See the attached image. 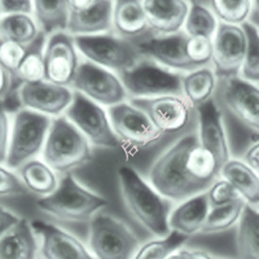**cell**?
Masks as SVG:
<instances>
[{
	"label": "cell",
	"instance_id": "6da1fadb",
	"mask_svg": "<svg viewBox=\"0 0 259 259\" xmlns=\"http://www.w3.org/2000/svg\"><path fill=\"white\" fill-rule=\"evenodd\" d=\"M219 177V162L198 143L196 133H191L154 159L148 182L170 202H182L206 191Z\"/></svg>",
	"mask_w": 259,
	"mask_h": 259
},
{
	"label": "cell",
	"instance_id": "7a4b0ae2",
	"mask_svg": "<svg viewBox=\"0 0 259 259\" xmlns=\"http://www.w3.org/2000/svg\"><path fill=\"white\" fill-rule=\"evenodd\" d=\"M117 178L122 200L130 215L153 237L167 235L170 232V201L130 166L118 168Z\"/></svg>",
	"mask_w": 259,
	"mask_h": 259
},
{
	"label": "cell",
	"instance_id": "3957f363",
	"mask_svg": "<svg viewBox=\"0 0 259 259\" xmlns=\"http://www.w3.org/2000/svg\"><path fill=\"white\" fill-rule=\"evenodd\" d=\"M108 206V201L84 187L71 174H65L52 193L40 197L36 207L52 218L71 223L90 222Z\"/></svg>",
	"mask_w": 259,
	"mask_h": 259
},
{
	"label": "cell",
	"instance_id": "277c9868",
	"mask_svg": "<svg viewBox=\"0 0 259 259\" xmlns=\"http://www.w3.org/2000/svg\"><path fill=\"white\" fill-rule=\"evenodd\" d=\"M92 158V145L64 114L52 118L41 159L57 174H70Z\"/></svg>",
	"mask_w": 259,
	"mask_h": 259
},
{
	"label": "cell",
	"instance_id": "5b68a950",
	"mask_svg": "<svg viewBox=\"0 0 259 259\" xmlns=\"http://www.w3.org/2000/svg\"><path fill=\"white\" fill-rule=\"evenodd\" d=\"M52 118L21 108L11 117L6 165L17 170L27 161L38 158L45 147Z\"/></svg>",
	"mask_w": 259,
	"mask_h": 259
},
{
	"label": "cell",
	"instance_id": "8992f818",
	"mask_svg": "<svg viewBox=\"0 0 259 259\" xmlns=\"http://www.w3.org/2000/svg\"><path fill=\"white\" fill-rule=\"evenodd\" d=\"M140 240L114 215L99 211L89 222V249L96 259H133Z\"/></svg>",
	"mask_w": 259,
	"mask_h": 259
},
{
	"label": "cell",
	"instance_id": "52a82bcc",
	"mask_svg": "<svg viewBox=\"0 0 259 259\" xmlns=\"http://www.w3.org/2000/svg\"><path fill=\"white\" fill-rule=\"evenodd\" d=\"M127 97L148 99L163 95H182L183 73L171 70L148 59H140L118 74Z\"/></svg>",
	"mask_w": 259,
	"mask_h": 259
},
{
	"label": "cell",
	"instance_id": "ba28073f",
	"mask_svg": "<svg viewBox=\"0 0 259 259\" xmlns=\"http://www.w3.org/2000/svg\"><path fill=\"white\" fill-rule=\"evenodd\" d=\"M80 56L89 62L119 74L130 69L142 59L133 40L117 34L74 36Z\"/></svg>",
	"mask_w": 259,
	"mask_h": 259
},
{
	"label": "cell",
	"instance_id": "9c48e42d",
	"mask_svg": "<svg viewBox=\"0 0 259 259\" xmlns=\"http://www.w3.org/2000/svg\"><path fill=\"white\" fill-rule=\"evenodd\" d=\"M64 115L94 147L115 149L121 144L113 131L109 113L83 95L74 92L73 101Z\"/></svg>",
	"mask_w": 259,
	"mask_h": 259
},
{
	"label": "cell",
	"instance_id": "30bf717a",
	"mask_svg": "<svg viewBox=\"0 0 259 259\" xmlns=\"http://www.w3.org/2000/svg\"><path fill=\"white\" fill-rule=\"evenodd\" d=\"M223 112L259 134V84L242 79L240 75L219 79L215 95Z\"/></svg>",
	"mask_w": 259,
	"mask_h": 259
},
{
	"label": "cell",
	"instance_id": "8fae6325",
	"mask_svg": "<svg viewBox=\"0 0 259 259\" xmlns=\"http://www.w3.org/2000/svg\"><path fill=\"white\" fill-rule=\"evenodd\" d=\"M70 87L74 92L108 108L127 99L123 83L117 73L89 61L80 62Z\"/></svg>",
	"mask_w": 259,
	"mask_h": 259
},
{
	"label": "cell",
	"instance_id": "7c38bea8",
	"mask_svg": "<svg viewBox=\"0 0 259 259\" xmlns=\"http://www.w3.org/2000/svg\"><path fill=\"white\" fill-rule=\"evenodd\" d=\"M131 103L148 115L162 136L178 134L186 130L196 115L193 106L182 95L131 99Z\"/></svg>",
	"mask_w": 259,
	"mask_h": 259
},
{
	"label": "cell",
	"instance_id": "4fadbf2b",
	"mask_svg": "<svg viewBox=\"0 0 259 259\" xmlns=\"http://www.w3.org/2000/svg\"><path fill=\"white\" fill-rule=\"evenodd\" d=\"M110 123L118 140L135 148H149L161 140L148 115L131 101H122L110 106Z\"/></svg>",
	"mask_w": 259,
	"mask_h": 259
},
{
	"label": "cell",
	"instance_id": "5bb4252c",
	"mask_svg": "<svg viewBox=\"0 0 259 259\" xmlns=\"http://www.w3.org/2000/svg\"><path fill=\"white\" fill-rule=\"evenodd\" d=\"M45 79L70 87L79 66V52L74 36L66 31L53 32L46 39Z\"/></svg>",
	"mask_w": 259,
	"mask_h": 259
},
{
	"label": "cell",
	"instance_id": "9a60e30c",
	"mask_svg": "<svg viewBox=\"0 0 259 259\" xmlns=\"http://www.w3.org/2000/svg\"><path fill=\"white\" fill-rule=\"evenodd\" d=\"M246 50V34L242 25L219 22L212 36L211 66L219 79L240 74Z\"/></svg>",
	"mask_w": 259,
	"mask_h": 259
},
{
	"label": "cell",
	"instance_id": "2e32d148",
	"mask_svg": "<svg viewBox=\"0 0 259 259\" xmlns=\"http://www.w3.org/2000/svg\"><path fill=\"white\" fill-rule=\"evenodd\" d=\"M21 108L39 114L55 118L62 115L73 101L71 87L40 80L35 83H22L16 91Z\"/></svg>",
	"mask_w": 259,
	"mask_h": 259
},
{
	"label": "cell",
	"instance_id": "e0dca14e",
	"mask_svg": "<svg viewBox=\"0 0 259 259\" xmlns=\"http://www.w3.org/2000/svg\"><path fill=\"white\" fill-rule=\"evenodd\" d=\"M40 259H96L77 236L45 221H31Z\"/></svg>",
	"mask_w": 259,
	"mask_h": 259
},
{
	"label": "cell",
	"instance_id": "ac0fdd59",
	"mask_svg": "<svg viewBox=\"0 0 259 259\" xmlns=\"http://www.w3.org/2000/svg\"><path fill=\"white\" fill-rule=\"evenodd\" d=\"M198 143L217 158L222 166L231 158V147L224 123L223 109L218 101L212 99L196 108Z\"/></svg>",
	"mask_w": 259,
	"mask_h": 259
},
{
	"label": "cell",
	"instance_id": "d6986e66",
	"mask_svg": "<svg viewBox=\"0 0 259 259\" xmlns=\"http://www.w3.org/2000/svg\"><path fill=\"white\" fill-rule=\"evenodd\" d=\"M187 34L179 31L170 35H156L150 32L149 35L135 40L136 48L142 59L152 60L157 64L171 69V70L187 73L193 70L186 56Z\"/></svg>",
	"mask_w": 259,
	"mask_h": 259
},
{
	"label": "cell",
	"instance_id": "ffe728a7",
	"mask_svg": "<svg viewBox=\"0 0 259 259\" xmlns=\"http://www.w3.org/2000/svg\"><path fill=\"white\" fill-rule=\"evenodd\" d=\"M152 34L170 35L183 31L189 4L187 0H143Z\"/></svg>",
	"mask_w": 259,
	"mask_h": 259
},
{
	"label": "cell",
	"instance_id": "44dd1931",
	"mask_svg": "<svg viewBox=\"0 0 259 259\" xmlns=\"http://www.w3.org/2000/svg\"><path fill=\"white\" fill-rule=\"evenodd\" d=\"M209 210L210 203L205 192L183 200L170 211L168 217L170 231H175L188 239L192 236L198 235L206 221Z\"/></svg>",
	"mask_w": 259,
	"mask_h": 259
},
{
	"label": "cell",
	"instance_id": "7402d4cb",
	"mask_svg": "<svg viewBox=\"0 0 259 259\" xmlns=\"http://www.w3.org/2000/svg\"><path fill=\"white\" fill-rule=\"evenodd\" d=\"M112 29L133 41L150 34L143 0H113Z\"/></svg>",
	"mask_w": 259,
	"mask_h": 259
},
{
	"label": "cell",
	"instance_id": "603a6c76",
	"mask_svg": "<svg viewBox=\"0 0 259 259\" xmlns=\"http://www.w3.org/2000/svg\"><path fill=\"white\" fill-rule=\"evenodd\" d=\"M113 0H97L90 8L70 12L66 32L73 36L96 35L112 30Z\"/></svg>",
	"mask_w": 259,
	"mask_h": 259
},
{
	"label": "cell",
	"instance_id": "cb8c5ba5",
	"mask_svg": "<svg viewBox=\"0 0 259 259\" xmlns=\"http://www.w3.org/2000/svg\"><path fill=\"white\" fill-rule=\"evenodd\" d=\"M221 178L230 183L246 205L259 207V172L246 162L231 157L222 166Z\"/></svg>",
	"mask_w": 259,
	"mask_h": 259
},
{
	"label": "cell",
	"instance_id": "d4e9b609",
	"mask_svg": "<svg viewBox=\"0 0 259 259\" xmlns=\"http://www.w3.org/2000/svg\"><path fill=\"white\" fill-rule=\"evenodd\" d=\"M39 246L31 221H21L0 239V259H38Z\"/></svg>",
	"mask_w": 259,
	"mask_h": 259
},
{
	"label": "cell",
	"instance_id": "484cf974",
	"mask_svg": "<svg viewBox=\"0 0 259 259\" xmlns=\"http://www.w3.org/2000/svg\"><path fill=\"white\" fill-rule=\"evenodd\" d=\"M219 78L211 65L193 69L183 74L182 96L194 109L215 99Z\"/></svg>",
	"mask_w": 259,
	"mask_h": 259
},
{
	"label": "cell",
	"instance_id": "4316f807",
	"mask_svg": "<svg viewBox=\"0 0 259 259\" xmlns=\"http://www.w3.org/2000/svg\"><path fill=\"white\" fill-rule=\"evenodd\" d=\"M29 193L39 198L52 193L59 186L57 172L50 167L43 159L34 158L16 170Z\"/></svg>",
	"mask_w": 259,
	"mask_h": 259
},
{
	"label": "cell",
	"instance_id": "83f0119b",
	"mask_svg": "<svg viewBox=\"0 0 259 259\" xmlns=\"http://www.w3.org/2000/svg\"><path fill=\"white\" fill-rule=\"evenodd\" d=\"M32 15L46 35L66 31L70 16L69 0H32Z\"/></svg>",
	"mask_w": 259,
	"mask_h": 259
},
{
	"label": "cell",
	"instance_id": "f1b7e54d",
	"mask_svg": "<svg viewBox=\"0 0 259 259\" xmlns=\"http://www.w3.org/2000/svg\"><path fill=\"white\" fill-rule=\"evenodd\" d=\"M236 232L240 259H259V209L246 205Z\"/></svg>",
	"mask_w": 259,
	"mask_h": 259
},
{
	"label": "cell",
	"instance_id": "f546056e",
	"mask_svg": "<svg viewBox=\"0 0 259 259\" xmlns=\"http://www.w3.org/2000/svg\"><path fill=\"white\" fill-rule=\"evenodd\" d=\"M41 31L32 15H6L0 22V39H8L29 47Z\"/></svg>",
	"mask_w": 259,
	"mask_h": 259
},
{
	"label": "cell",
	"instance_id": "4dcf8cb0",
	"mask_svg": "<svg viewBox=\"0 0 259 259\" xmlns=\"http://www.w3.org/2000/svg\"><path fill=\"white\" fill-rule=\"evenodd\" d=\"M246 203L244 201L236 200L226 205L210 207L206 221L201 230V235H218L230 231L239 224Z\"/></svg>",
	"mask_w": 259,
	"mask_h": 259
},
{
	"label": "cell",
	"instance_id": "1f68e13d",
	"mask_svg": "<svg viewBox=\"0 0 259 259\" xmlns=\"http://www.w3.org/2000/svg\"><path fill=\"white\" fill-rule=\"evenodd\" d=\"M47 35L41 32L40 36L27 47L26 55L16 70L13 79L22 83H35L45 80V45Z\"/></svg>",
	"mask_w": 259,
	"mask_h": 259
},
{
	"label": "cell",
	"instance_id": "d6a6232c",
	"mask_svg": "<svg viewBox=\"0 0 259 259\" xmlns=\"http://www.w3.org/2000/svg\"><path fill=\"white\" fill-rule=\"evenodd\" d=\"M188 241V237L170 231L162 237H153L149 241L140 244L133 259H167L174 251L182 249Z\"/></svg>",
	"mask_w": 259,
	"mask_h": 259
},
{
	"label": "cell",
	"instance_id": "836d02e7",
	"mask_svg": "<svg viewBox=\"0 0 259 259\" xmlns=\"http://www.w3.org/2000/svg\"><path fill=\"white\" fill-rule=\"evenodd\" d=\"M218 25V18L215 17L211 9L203 6L200 2L192 0V4H189L186 22H184V27H183L186 34L193 36L212 38Z\"/></svg>",
	"mask_w": 259,
	"mask_h": 259
},
{
	"label": "cell",
	"instance_id": "e575fe53",
	"mask_svg": "<svg viewBox=\"0 0 259 259\" xmlns=\"http://www.w3.org/2000/svg\"><path fill=\"white\" fill-rule=\"evenodd\" d=\"M246 34V50L240 69V77L259 84V29L249 21L242 24Z\"/></svg>",
	"mask_w": 259,
	"mask_h": 259
},
{
	"label": "cell",
	"instance_id": "d590c367",
	"mask_svg": "<svg viewBox=\"0 0 259 259\" xmlns=\"http://www.w3.org/2000/svg\"><path fill=\"white\" fill-rule=\"evenodd\" d=\"M210 9L219 22L242 25L250 17L251 0H210Z\"/></svg>",
	"mask_w": 259,
	"mask_h": 259
},
{
	"label": "cell",
	"instance_id": "8d00e7d4",
	"mask_svg": "<svg viewBox=\"0 0 259 259\" xmlns=\"http://www.w3.org/2000/svg\"><path fill=\"white\" fill-rule=\"evenodd\" d=\"M186 56L193 69L211 65L212 59V38L206 36H193L187 34Z\"/></svg>",
	"mask_w": 259,
	"mask_h": 259
},
{
	"label": "cell",
	"instance_id": "74e56055",
	"mask_svg": "<svg viewBox=\"0 0 259 259\" xmlns=\"http://www.w3.org/2000/svg\"><path fill=\"white\" fill-rule=\"evenodd\" d=\"M26 51L27 47L20 43L8 39H0V65L13 77L26 55Z\"/></svg>",
	"mask_w": 259,
	"mask_h": 259
},
{
	"label": "cell",
	"instance_id": "f35d334b",
	"mask_svg": "<svg viewBox=\"0 0 259 259\" xmlns=\"http://www.w3.org/2000/svg\"><path fill=\"white\" fill-rule=\"evenodd\" d=\"M27 193L17 171L9 168L6 163H0V198L20 197Z\"/></svg>",
	"mask_w": 259,
	"mask_h": 259
},
{
	"label": "cell",
	"instance_id": "ab89813d",
	"mask_svg": "<svg viewBox=\"0 0 259 259\" xmlns=\"http://www.w3.org/2000/svg\"><path fill=\"white\" fill-rule=\"evenodd\" d=\"M205 193H206L210 207L226 205V203L233 202L236 200H241L239 193L235 191V188L221 177L212 182V184L205 191Z\"/></svg>",
	"mask_w": 259,
	"mask_h": 259
},
{
	"label": "cell",
	"instance_id": "60d3db41",
	"mask_svg": "<svg viewBox=\"0 0 259 259\" xmlns=\"http://www.w3.org/2000/svg\"><path fill=\"white\" fill-rule=\"evenodd\" d=\"M9 130H11V115L0 101V163H6L8 153Z\"/></svg>",
	"mask_w": 259,
	"mask_h": 259
},
{
	"label": "cell",
	"instance_id": "b9f144b4",
	"mask_svg": "<svg viewBox=\"0 0 259 259\" xmlns=\"http://www.w3.org/2000/svg\"><path fill=\"white\" fill-rule=\"evenodd\" d=\"M2 12L6 15H32V0H0Z\"/></svg>",
	"mask_w": 259,
	"mask_h": 259
},
{
	"label": "cell",
	"instance_id": "7bdbcfd3",
	"mask_svg": "<svg viewBox=\"0 0 259 259\" xmlns=\"http://www.w3.org/2000/svg\"><path fill=\"white\" fill-rule=\"evenodd\" d=\"M21 221V217H18L15 211L7 209V207L0 206V239L12 230L13 227Z\"/></svg>",
	"mask_w": 259,
	"mask_h": 259
},
{
	"label": "cell",
	"instance_id": "ee69618b",
	"mask_svg": "<svg viewBox=\"0 0 259 259\" xmlns=\"http://www.w3.org/2000/svg\"><path fill=\"white\" fill-rule=\"evenodd\" d=\"M241 159L253 167L256 172H259V139L245 149Z\"/></svg>",
	"mask_w": 259,
	"mask_h": 259
},
{
	"label": "cell",
	"instance_id": "f6af8a7d",
	"mask_svg": "<svg viewBox=\"0 0 259 259\" xmlns=\"http://www.w3.org/2000/svg\"><path fill=\"white\" fill-rule=\"evenodd\" d=\"M13 77L0 65V101L6 99L7 95L12 90Z\"/></svg>",
	"mask_w": 259,
	"mask_h": 259
},
{
	"label": "cell",
	"instance_id": "bcb514c9",
	"mask_svg": "<svg viewBox=\"0 0 259 259\" xmlns=\"http://www.w3.org/2000/svg\"><path fill=\"white\" fill-rule=\"evenodd\" d=\"M97 0H69V7H70V12H79L83 9H87L96 3Z\"/></svg>",
	"mask_w": 259,
	"mask_h": 259
},
{
	"label": "cell",
	"instance_id": "7dc6e473",
	"mask_svg": "<svg viewBox=\"0 0 259 259\" xmlns=\"http://www.w3.org/2000/svg\"><path fill=\"white\" fill-rule=\"evenodd\" d=\"M249 22L259 29V0H251V12Z\"/></svg>",
	"mask_w": 259,
	"mask_h": 259
},
{
	"label": "cell",
	"instance_id": "c3c4849f",
	"mask_svg": "<svg viewBox=\"0 0 259 259\" xmlns=\"http://www.w3.org/2000/svg\"><path fill=\"white\" fill-rule=\"evenodd\" d=\"M188 254H189V259H215L214 256L210 255L207 251L198 250V249H194V250L188 249Z\"/></svg>",
	"mask_w": 259,
	"mask_h": 259
},
{
	"label": "cell",
	"instance_id": "681fc988",
	"mask_svg": "<svg viewBox=\"0 0 259 259\" xmlns=\"http://www.w3.org/2000/svg\"><path fill=\"white\" fill-rule=\"evenodd\" d=\"M167 259H189V254H188V249H179V250L174 251V253L171 254Z\"/></svg>",
	"mask_w": 259,
	"mask_h": 259
},
{
	"label": "cell",
	"instance_id": "f907efd6",
	"mask_svg": "<svg viewBox=\"0 0 259 259\" xmlns=\"http://www.w3.org/2000/svg\"><path fill=\"white\" fill-rule=\"evenodd\" d=\"M2 18H3V12H2V6H0V22H2Z\"/></svg>",
	"mask_w": 259,
	"mask_h": 259
},
{
	"label": "cell",
	"instance_id": "816d5d0a",
	"mask_svg": "<svg viewBox=\"0 0 259 259\" xmlns=\"http://www.w3.org/2000/svg\"><path fill=\"white\" fill-rule=\"evenodd\" d=\"M215 259H226V258H215Z\"/></svg>",
	"mask_w": 259,
	"mask_h": 259
},
{
	"label": "cell",
	"instance_id": "f5cc1de1",
	"mask_svg": "<svg viewBox=\"0 0 259 259\" xmlns=\"http://www.w3.org/2000/svg\"><path fill=\"white\" fill-rule=\"evenodd\" d=\"M258 209H259V207H258Z\"/></svg>",
	"mask_w": 259,
	"mask_h": 259
}]
</instances>
